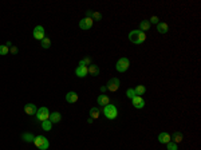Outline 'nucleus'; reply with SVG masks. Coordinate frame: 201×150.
<instances>
[{
	"mask_svg": "<svg viewBox=\"0 0 201 150\" xmlns=\"http://www.w3.org/2000/svg\"><path fill=\"white\" fill-rule=\"evenodd\" d=\"M103 115L107 119H115L117 117H118V109H117V106L111 105V103L103 107Z\"/></svg>",
	"mask_w": 201,
	"mask_h": 150,
	"instance_id": "1",
	"label": "nucleus"
},
{
	"mask_svg": "<svg viewBox=\"0 0 201 150\" xmlns=\"http://www.w3.org/2000/svg\"><path fill=\"white\" fill-rule=\"evenodd\" d=\"M34 145L39 150H47L48 149V146H50V142L46 137H43V135H36L35 140H34Z\"/></svg>",
	"mask_w": 201,
	"mask_h": 150,
	"instance_id": "2",
	"label": "nucleus"
},
{
	"mask_svg": "<svg viewBox=\"0 0 201 150\" xmlns=\"http://www.w3.org/2000/svg\"><path fill=\"white\" fill-rule=\"evenodd\" d=\"M129 66H130V60L127 59V58H119L118 62H117V64H115V70L118 71V72H126L127 71V68H129Z\"/></svg>",
	"mask_w": 201,
	"mask_h": 150,
	"instance_id": "3",
	"label": "nucleus"
},
{
	"mask_svg": "<svg viewBox=\"0 0 201 150\" xmlns=\"http://www.w3.org/2000/svg\"><path fill=\"white\" fill-rule=\"evenodd\" d=\"M36 119L40 121V122H44V121L48 119V117H50V110H48V107H40L38 109V111H36Z\"/></svg>",
	"mask_w": 201,
	"mask_h": 150,
	"instance_id": "4",
	"label": "nucleus"
},
{
	"mask_svg": "<svg viewBox=\"0 0 201 150\" xmlns=\"http://www.w3.org/2000/svg\"><path fill=\"white\" fill-rule=\"evenodd\" d=\"M32 36H34L36 40L42 42V40L46 38V31H44V28H43V25H36L34 28V31H32Z\"/></svg>",
	"mask_w": 201,
	"mask_h": 150,
	"instance_id": "5",
	"label": "nucleus"
},
{
	"mask_svg": "<svg viewBox=\"0 0 201 150\" xmlns=\"http://www.w3.org/2000/svg\"><path fill=\"white\" fill-rule=\"evenodd\" d=\"M119 85H121V82L118 78H111L107 82V85H106V89L110 91V93H115V91L119 89Z\"/></svg>",
	"mask_w": 201,
	"mask_h": 150,
	"instance_id": "6",
	"label": "nucleus"
},
{
	"mask_svg": "<svg viewBox=\"0 0 201 150\" xmlns=\"http://www.w3.org/2000/svg\"><path fill=\"white\" fill-rule=\"evenodd\" d=\"M94 24V20L91 17H83L82 20L79 21V28L80 30H90Z\"/></svg>",
	"mask_w": 201,
	"mask_h": 150,
	"instance_id": "7",
	"label": "nucleus"
},
{
	"mask_svg": "<svg viewBox=\"0 0 201 150\" xmlns=\"http://www.w3.org/2000/svg\"><path fill=\"white\" fill-rule=\"evenodd\" d=\"M129 40L134 44H140V30H133L129 32Z\"/></svg>",
	"mask_w": 201,
	"mask_h": 150,
	"instance_id": "8",
	"label": "nucleus"
},
{
	"mask_svg": "<svg viewBox=\"0 0 201 150\" xmlns=\"http://www.w3.org/2000/svg\"><path fill=\"white\" fill-rule=\"evenodd\" d=\"M131 105L136 109H142L145 106V101L142 99V97H140V95H136V97L131 99Z\"/></svg>",
	"mask_w": 201,
	"mask_h": 150,
	"instance_id": "9",
	"label": "nucleus"
},
{
	"mask_svg": "<svg viewBox=\"0 0 201 150\" xmlns=\"http://www.w3.org/2000/svg\"><path fill=\"white\" fill-rule=\"evenodd\" d=\"M75 74H76V76H79V78H85V76L89 74V68H87L86 66H78V67L75 68Z\"/></svg>",
	"mask_w": 201,
	"mask_h": 150,
	"instance_id": "10",
	"label": "nucleus"
},
{
	"mask_svg": "<svg viewBox=\"0 0 201 150\" xmlns=\"http://www.w3.org/2000/svg\"><path fill=\"white\" fill-rule=\"evenodd\" d=\"M36 111H38V109H36V106L34 103H27L24 106V113L27 115H35L36 114Z\"/></svg>",
	"mask_w": 201,
	"mask_h": 150,
	"instance_id": "11",
	"label": "nucleus"
},
{
	"mask_svg": "<svg viewBox=\"0 0 201 150\" xmlns=\"http://www.w3.org/2000/svg\"><path fill=\"white\" fill-rule=\"evenodd\" d=\"M172 141V138H170V135L168 134V133H160L158 134V142L160 144H164V145H166V144H169V142Z\"/></svg>",
	"mask_w": 201,
	"mask_h": 150,
	"instance_id": "12",
	"label": "nucleus"
},
{
	"mask_svg": "<svg viewBox=\"0 0 201 150\" xmlns=\"http://www.w3.org/2000/svg\"><path fill=\"white\" fill-rule=\"evenodd\" d=\"M48 119H50V122H51V123H59V122H60V119H62V115H60V113L54 111V113H50Z\"/></svg>",
	"mask_w": 201,
	"mask_h": 150,
	"instance_id": "13",
	"label": "nucleus"
},
{
	"mask_svg": "<svg viewBox=\"0 0 201 150\" xmlns=\"http://www.w3.org/2000/svg\"><path fill=\"white\" fill-rule=\"evenodd\" d=\"M66 102H68V103H75L76 101H78V94L74 93V91H70V93L66 94Z\"/></svg>",
	"mask_w": 201,
	"mask_h": 150,
	"instance_id": "14",
	"label": "nucleus"
},
{
	"mask_svg": "<svg viewBox=\"0 0 201 150\" xmlns=\"http://www.w3.org/2000/svg\"><path fill=\"white\" fill-rule=\"evenodd\" d=\"M97 102H98V105H99V106H102V107H105V106H107L109 103H110V99H109V97H107V95L102 94V95H99V97H98Z\"/></svg>",
	"mask_w": 201,
	"mask_h": 150,
	"instance_id": "15",
	"label": "nucleus"
},
{
	"mask_svg": "<svg viewBox=\"0 0 201 150\" xmlns=\"http://www.w3.org/2000/svg\"><path fill=\"white\" fill-rule=\"evenodd\" d=\"M157 31H158L160 34H166V32L169 31V25H168L165 21H160V23L157 24Z\"/></svg>",
	"mask_w": 201,
	"mask_h": 150,
	"instance_id": "16",
	"label": "nucleus"
},
{
	"mask_svg": "<svg viewBox=\"0 0 201 150\" xmlns=\"http://www.w3.org/2000/svg\"><path fill=\"white\" fill-rule=\"evenodd\" d=\"M172 142H174V144H180V142H182V133H180V131H174L173 135H172Z\"/></svg>",
	"mask_w": 201,
	"mask_h": 150,
	"instance_id": "17",
	"label": "nucleus"
},
{
	"mask_svg": "<svg viewBox=\"0 0 201 150\" xmlns=\"http://www.w3.org/2000/svg\"><path fill=\"white\" fill-rule=\"evenodd\" d=\"M87 68H89V74H90V75L97 76L98 74H99V67H98L97 64H90Z\"/></svg>",
	"mask_w": 201,
	"mask_h": 150,
	"instance_id": "18",
	"label": "nucleus"
},
{
	"mask_svg": "<svg viewBox=\"0 0 201 150\" xmlns=\"http://www.w3.org/2000/svg\"><path fill=\"white\" fill-rule=\"evenodd\" d=\"M148 30H150V21H149V20H142V21H140V31L145 32V31H148Z\"/></svg>",
	"mask_w": 201,
	"mask_h": 150,
	"instance_id": "19",
	"label": "nucleus"
},
{
	"mask_svg": "<svg viewBox=\"0 0 201 150\" xmlns=\"http://www.w3.org/2000/svg\"><path fill=\"white\" fill-rule=\"evenodd\" d=\"M99 115H101V110L98 107H91L90 109V118L97 119V118H99Z\"/></svg>",
	"mask_w": 201,
	"mask_h": 150,
	"instance_id": "20",
	"label": "nucleus"
},
{
	"mask_svg": "<svg viewBox=\"0 0 201 150\" xmlns=\"http://www.w3.org/2000/svg\"><path fill=\"white\" fill-rule=\"evenodd\" d=\"M21 140L25 141V142H34L35 137L32 134H30V133H23V134H21Z\"/></svg>",
	"mask_w": 201,
	"mask_h": 150,
	"instance_id": "21",
	"label": "nucleus"
},
{
	"mask_svg": "<svg viewBox=\"0 0 201 150\" xmlns=\"http://www.w3.org/2000/svg\"><path fill=\"white\" fill-rule=\"evenodd\" d=\"M134 91H136L137 95H140V97H141V95H144L146 93V87L144 85H138L136 89H134Z\"/></svg>",
	"mask_w": 201,
	"mask_h": 150,
	"instance_id": "22",
	"label": "nucleus"
},
{
	"mask_svg": "<svg viewBox=\"0 0 201 150\" xmlns=\"http://www.w3.org/2000/svg\"><path fill=\"white\" fill-rule=\"evenodd\" d=\"M51 127H52V123L50 122V119H47V121H44V122H42V129L44 130V131H50Z\"/></svg>",
	"mask_w": 201,
	"mask_h": 150,
	"instance_id": "23",
	"label": "nucleus"
},
{
	"mask_svg": "<svg viewBox=\"0 0 201 150\" xmlns=\"http://www.w3.org/2000/svg\"><path fill=\"white\" fill-rule=\"evenodd\" d=\"M40 46H42L43 48H46V50L50 48V47H51V39L50 38H44L42 40V43H40Z\"/></svg>",
	"mask_w": 201,
	"mask_h": 150,
	"instance_id": "24",
	"label": "nucleus"
},
{
	"mask_svg": "<svg viewBox=\"0 0 201 150\" xmlns=\"http://www.w3.org/2000/svg\"><path fill=\"white\" fill-rule=\"evenodd\" d=\"M7 54H10V48L6 44H2L0 46V55L4 56V55H7Z\"/></svg>",
	"mask_w": 201,
	"mask_h": 150,
	"instance_id": "25",
	"label": "nucleus"
},
{
	"mask_svg": "<svg viewBox=\"0 0 201 150\" xmlns=\"http://www.w3.org/2000/svg\"><path fill=\"white\" fill-rule=\"evenodd\" d=\"M126 95H127V98H129V99H133L134 97H136V91H134V89H127L126 90Z\"/></svg>",
	"mask_w": 201,
	"mask_h": 150,
	"instance_id": "26",
	"label": "nucleus"
},
{
	"mask_svg": "<svg viewBox=\"0 0 201 150\" xmlns=\"http://www.w3.org/2000/svg\"><path fill=\"white\" fill-rule=\"evenodd\" d=\"M91 19H93V20H101L102 19V13L101 12H98V11H95V12H94V11H93V15H91Z\"/></svg>",
	"mask_w": 201,
	"mask_h": 150,
	"instance_id": "27",
	"label": "nucleus"
},
{
	"mask_svg": "<svg viewBox=\"0 0 201 150\" xmlns=\"http://www.w3.org/2000/svg\"><path fill=\"white\" fill-rule=\"evenodd\" d=\"M87 64H91V59H90L89 56L85 58V59H82V60L79 62V66H86V67H87Z\"/></svg>",
	"mask_w": 201,
	"mask_h": 150,
	"instance_id": "28",
	"label": "nucleus"
},
{
	"mask_svg": "<svg viewBox=\"0 0 201 150\" xmlns=\"http://www.w3.org/2000/svg\"><path fill=\"white\" fill-rule=\"evenodd\" d=\"M166 148H168V150H178V148H177V144H174V142H169V144H166Z\"/></svg>",
	"mask_w": 201,
	"mask_h": 150,
	"instance_id": "29",
	"label": "nucleus"
},
{
	"mask_svg": "<svg viewBox=\"0 0 201 150\" xmlns=\"http://www.w3.org/2000/svg\"><path fill=\"white\" fill-rule=\"evenodd\" d=\"M149 21H150V24H152V23H153V24H158V23H160V19H158L157 16H152Z\"/></svg>",
	"mask_w": 201,
	"mask_h": 150,
	"instance_id": "30",
	"label": "nucleus"
},
{
	"mask_svg": "<svg viewBox=\"0 0 201 150\" xmlns=\"http://www.w3.org/2000/svg\"><path fill=\"white\" fill-rule=\"evenodd\" d=\"M10 51H11V54H12V55H15V54H17V47L16 46H12L10 48Z\"/></svg>",
	"mask_w": 201,
	"mask_h": 150,
	"instance_id": "31",
	"label": "nucleus"
},
{
	"mask_svg": "<svg viewBox=\"0 0 201 150\" xmlns=\"http://www.w3.org/2000/svg\"><path fill=\"white\" fill-rule=\"evenodd\" d=\"M93 15V11H86V17H91Z\"/></svg>",
	"mask_w": 201,
	"mask_h": 150,
	"instance_id": "32",
	"label": "nucleus"
},
{
	"mask_svg": "<svg viewBox=\"0 0 201 150\" xmlns=\"http://www.w3.org/2000/svg\"><path fill=\"white\" fill-rule=\"evenodd\" d=\"M106 90H107V89H106V86H102V87H101V91H102V93H103V91H106Z\"/></svg>",
	"mask_w": 201,
	"mask_h": 150,
	"instance_id": "33",
	"label": "nucleus"
}]
</instances>
